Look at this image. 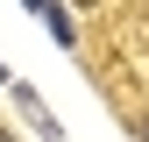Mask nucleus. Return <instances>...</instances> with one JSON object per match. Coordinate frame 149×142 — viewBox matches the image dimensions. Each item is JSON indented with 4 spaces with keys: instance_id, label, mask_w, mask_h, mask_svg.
<instances>
[{
    "instance_id": "423d86ee",
    "label": "nucleus",
    "mask_w": 149,
    "mask_h": 142,
    "mask_svg": "<svg viewBox=\"0 0 149 142\" xmlns=\"http://www.w3.org/2000/svg\"><path fill=\"white\" fill-rule=\"evenodd\" d=\"M78 7H92V0H78Z\"/></svg>"
},
{
    "instance_id": "7ed1b4c3",
    "label": "nucleus",
    "mask_w": 149,
    "mask_h": 142,
    "mask_svg": "<svg viewBox=\"0 0 149 142\" xmlns=\"http://www.w3.org/2000/svg\"><path fill=\"white\" fill-rule=\"evenodd\" d=\"M135 135H142V142H149V114H135Z\"/></svg>"
},
{
    "instance_id": "39448f33",
    "label": "nucleus",
    "mask_w": 149,
    "mask_h": 142,
    "mask_svg": "<svg viewBox=\"0 0 149 142\" xmlns=\"http://www.w3.org/2000/svg\"><path fill=\"white\" fill-rule=\"evenodd\" d=\"M0 142H14V135H7V128H0Z\"/></svg>"
},
{
    "instance_id": "20e7f679",
    "label": "nucleus",
    "mask_w": 149,
    "mask_h": 142,
    "mask_svg": "<svg viewBox=\"0 0 149 142\" xmlns=\"http://www.w3.org/2000/svg\"><path fill=\"white\" fill-rule=\"evenodd\" d=\"M22 7H36V14H43V7H50V0H22Z\"/></svg>"
},
{
    "instance_id": "f257e3e1",
    "label": "nucleus",
    "mask_w": 149,
    "mask_h": 142,
    "mask_svg": "<svg viewBox=\"0 0 149 142\" xmlns=\"http://www.w3.org/2000/svg\"><path fill=\"white\" fill-rule=\"evenodd\" d=\"M14 100H22V114H29L36 128H43V135H57V114H43V100H36L29 85H14Z\"/></svg>"
},
{
    "instance_id": "f03ea898",
    "label": "nucleus",
    "mask_w": 149,
    "mask_h": 142,
    "mask_svg": "<svg viewBox=\"0 0 149 142\" xmlns=\"http://www.w3.org/2000/svg\"><path fill=\"white\" fill-rule=\"evenodd\" d=\"M43 22H50V36H57V43L71 50V43H78V29H71V14L57 7V0H50V7H43Z\"/></svg>"
},
{
    "instance_id": "0eeeda50",
    "label": "nucleus",
    "mask_w": 149,
    "mask_h": 142,
    "mask_svg": "<svg viewBox=\"0 0 149 142\" xmlns=\"http://www.w3.org/2000/svg\"><path fill=\"white\" fill-rule=\"evenodd\" d=\"M0 78H7V71H0Z\"/></svg>"
}]
</instances>
